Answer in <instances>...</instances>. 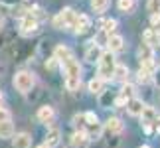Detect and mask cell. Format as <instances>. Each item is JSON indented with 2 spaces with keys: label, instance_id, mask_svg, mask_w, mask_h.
<instances>
[{
  "label": "cell",
  "instance_id": "cell-1",
  "mask_svg": "<svg viewBox=\"0 0 160 148\" xmlns=\"http://www.w3.org/2000/svg\"><path fill=\"white\" fill-rule=\"evenodd\" d=\"M63 73H65V87L69 91H77L81 85V65L75 57L63 61Z\"/></svg>",
  "mask_w": 160,
  "mask_h": 148
},
{
  "label": "cell",
  "instance_id": "cell-2",
  "mask_svg": "<svg viewBox=\"0 0 160 148\" xmlns=\"http://www.w3.org/2000/svg\"><path fill=\"white\" fill-rule=\"evenodd\" d=\"M97 63H99V79H103V81H109V79H113V71H115V67H117L115 53L103 52L101 59L97 61Z\"/></svg>",
  "mask_w": 160,
  "mask_h": 148
},
{
  "label": "cell",
  "instance_id": "cell-3",
  "mask_svg": "<svg viewBox=\"0 0 160 148\" xmlns=\"http://www.w3.org/2000/svg\"><path fill=\"white\" fill-rule=\"evenodd\" d=\"M34 83H36V79H34V75L30 71H18L14 75V87H16V91H20V93L32 91Z\"/></svg>",
  "mask_w": 160,
  "mask_h": 148
},
{
  "label": "cell",
  "instance_id": "cell-4",
  "mask_svg": "<svg viewBox=\"0 0 160 148\" xmlns=\"http://www.w3.org/2000/svg\"><path fill=\"white\" fill-rule=\"evenodd\" d=\"M75 12H73L71 8H63L59 12L58 16L53 18V26L58 28V30H63V28H71L73 26V22H75Z\"/></svg>",
  "mask_w": 160,
  "mask_h": 148
},
{
  "label": "cell",
  "instance_id": "cell-5",
  "mask_svg": "<svg viewBox=\"0 0 160 148\" xmlns=\"http://www.w3.org/2000/svg\"><path fill=\"white\" fill-rule=\"evenodd\" d=\"M142 126H144V131L146 132H152V126H156L158 125V113L152 107H144L142 111Z\"/></svg>",
  "mask_w": 160,
  "mask_h": 148
},
{
  "label": "cell",
  "instance_id": "cell-6",
  "mask_svg": "<svg viewBox=\"0 0 160 148\" xmlns=\"http://www.w3.org/2000/svg\"><path fill=\"white\" fill-rule=\"evenodd\" d=\"M20 28H22V34H36L38 32V20L28 12V14H24V18H22Z\"/></svg>",
  "mask_w": 160,
  "mask_h": 148
},
{
  "label": "cell",
  "instance_id": "cell-7",
  "mask_svg": "<svg viewBox=\"0 0 160 148\" xmlns=\"http://www.w3.org/2000/svg\"><path fill=\"white\" fill-rule=\"evenodd\" d=\"M89 28H91V20H89V16H85V14H77V16H75V22H73V26H71L73 32H75V34H85Z\"/></svg>",
  "mask_w": 160,
  "mask_h": 148
},
{
  "label": "cell",
  "instance_id": "cell-8",
  "mask_svg": "<svg viewBox=\"0 0 160 148\" xmlns=\"http://www.w3.org/2000/svg\"><path fill=\"white\" fill-rule=\"evenodd\" d=\"M12 146L14 148H30L32 146V136L28 132H18L16 136H12Z\"/></svg>",
  "mask_w": 160,
  "mask_h": 148
},
{
  "label": "cell",
  "instance_id": "cell-9",
  "mask_svg": "<svg viewBox=\"0 0 160 148\" xmlns=\"http://www.w3.org/2000/svg\"><path fill=\"white\" fill-rule=\"evenodd\" d=\"M146 105L140 101V99H131V101H127V111H128V115H132V116H140L142 115V111H144Z\"/></svg>",
  "mask_w": 160,
  "mask_h": 148
},
{
  "label": "cell",
  "instance_id": "cell-10",
  "mask_svg": "<svg viewBox=\"0 0 160 148\" xmlns=\"http://www.w3.org/2000/svg\"><path fill=\"white\" fill-rule=\"evenodd\" d=\"M142 40H144V44L146 46H150L152 49H156V47H160V34L156 32V30H146V32L142 34Z\"/></svg>",
  "mask_w": 160,
  "mask_h": 148
},
{
  "label": "cell",
  "instance_id": "cell-11",
  "mask_svg": "<svg viewBox=\"0 0 160 148\" xmlns=\"http://www.w3.org/2000/svg\"><path fill=\"white\" fill-rule=\"evenodd\" d=\"M107 52H111V53H117V52H121L122 47H125V40H122V36H119V34H111V38H109V42H107Z\"/></svg>",
  "mask_w": 160,
  "mask_h": 148
},
{
  "label": "cell",
  "instance_id": "cell-12",
  "mask_svg": "<svg viewBox=\"0 0 160 148\" xmlns=\"http://www.w3.org/2000/svg\"><path fill=\"white\" fill-rule=\"evenodd\" d=\"M89 136H87V132L85 131H75L73 132V136H71V146H75V148H85L89 144Z\"/></svg>",
  "mask_w": 160,
  "mask_h": 148
},
{
  "label": "cell",
  "instance_id": "cell-13",
  "mask_svg": "<svg viewBox=\"0 0 160 148\" xmlns=\"http://www.w3.org/2000/svg\"><path fill=\"white\" fill-rule=\"evenodd\" d=\"M131 99H134V87L132 85H125V87L121 89L119 97H117V107H121V105H125L127 101H131Z\"/></svg>",
  "mask_w": 160,
  "mask_h": 148
},
{
  "label": "cell",
  "instance_id": "cell-14",
  "mask_svg": "<svg viewBox=\"0 0 160 148\" xmlns=\"http://www.w3.org/2000/svg\"><path fill=\"white\" fill-rule=\"evenodd\" d=\"M105 131H107L109 134H121V132H122V122H121V119L111 116V119L105 122Z\"/></svg>",
  "mask_w": 160,
  "mask_h": 148
},
{
  "label": "cell",
  "instance_id": "cell-15",
  "mask_svg": "<svg viewBox=\"0 0 160 148\" xmlns=\"http://www.w3.org/2000/svg\"><path fill=\"white\" fill-rule=\"evenodd\" d=\"M59 140H61V131H59V128H52V131L48 132L44 144H46L48 148H55V146L59 144Z\"/></svg>",
  "mask_w": 160,
  "mask_h": 148
},
{
  "label": "cell",
  "instance_id": "cell-16",
  "mask_svg": "<svg viewBox=\"0 0 160 148\" xmlns=\"http://www.w3.org/2000/svg\"><path fill=\"white\" fill-rule=\"evenodd\" d=\"M53 55H55V59H58V61H61V63L73 57L71 49H69V47H65V46H55V49H53Z\"/></svg>",
  "mask_w": 160,
  "mask_h": 148
},
{
  "label": "cell",
  "instance_id": "cell-17",
  "mask_svg": "<svg viewBox=\"0 0 160 148\" xmlns=\"http://www.w3.org/2000/svg\"><path fill=\"white\" fill-rule=\"evenodd\" d=\"M53 116H55L53 107H50V105H46V107H40V111H38V119H40L42 122H52Z\"/></svg>",
  "mask_w": 160,
  "mask_h": 148
},
{
  "label": "cell",
  "instance_id": "cell-18",
  "mask_svg": "<svg viewBox=\"0 0 160 148\" xmlns=\"http://www.w3.org/2000/svg\"><path fill=\"white\" fill-rule=\"evenodd\" d=\"M101 55H103V49L99 47V46H91L87 52H85V59L89 61V63H95V61H99L101 59Z\"/></svg>",
  "mask_w": 160,
  "mask_h": 148
},
{
  "label": "cell",
  "instance_id": "cell-19",
  "mask_svg": "<svg viewBox=\"0 0 160 148\" xmlns=\"http://www.w3.org/2000/svg\"><path fill=\"white\" fill-rule=\"evenodd\" d=\"M127 77H128V67L117 63L115 71H113V79L115 81H121V83H127Z\"/></svg>",
  "mask_w": 160,
  "mask_h": 148
},
{
  "label": "cell",
  "instance_id": "cell-20",
  "mask_svg": "<svg viewBox=\"0 0 160 148\" xmlns=\"http://www.w3.org/2000/svg\"><path fill=\"white\" fill-rule=\"evenodd\" d=\"M87 87H89V91H91V93H95V95H101V93H103V87H105V81H103V79H99V77H93V79L89 81V85H87Z\"/></svg>",
  "mask_w": 160,
  "mask_h": 148
},
{
  "label": "cell",
  "instance_id": "cell-21",
  "mask_svg": "<svg viewBox=\"0 0 160 148\" xmlns=\"http://www.w3.org/2000/svg\"><path fill=\"white\" fill-rule=\"evenodd\" d=\"M14 136V125L12 122H0V138H12Z\"/></svg>",
  "mask_w": 160,
  "mask_h": 148
},
{
  "label": "cell",
  "instance_id": "cell-22",
  "mask_svg": "<svg viewBox=\"0 0 160 148\" xmlns=\"http://www.w3.org/2000/svg\"><path fill=\"white\" fill-rule=\"evenodd\" d=\"M109 6V0H91V8H93L97 14H103Z\"/></svg>",
  "mask_w": 160,
  "mask_h": 148
},
{
  "label": "cell",
  "instance_id": "cell-23",
  "mask_svg": "<svg viewBox=\"0 0 160 148\" xmlns=\"http://www.w3.org/2000/svg\"><path fill=\"white\" fill-rule=\"evenodd\" d=\"M109 38H111V36H109L107 32H103V30H101V32L95 36V42H93V44H95V46H99V47H103V46H107Z\"/></svg>",
  "mask_w": 160,
  "mask_h": 148
},
{
  "label": "cell",
  "instance_id": "cell-24",
  "mask_svg": "<svg viewBox=\"0 0 160 148\" xmlns=\"http://www.w3.org/2000/svg\"><path fill=\"white\" fill-rule=\"evenodd\" d=\"M137 77H138V81H140V83H150V81H152V73H150V71H146L144 67H140V69H138Z\"/></svg>",
  "mask_w": 160,
  "mask_h": 148
},
{
  "label": "cell",
  "instance_id": "cell-25",
  "mask_svg": "<svg viewBox=\"0 0 160 148\" xmlns=\"http://www.w3.org/2000/svg\"><path fill=\"white\" fill-rule=\"evenodd\" d=\"M146 10L150 12V16L160 14V0H148V2H146Z\"/></svg>",
  "mask_w": 160,
  "mask_h": 148
},
{
  "label": "cell",
  "instance_id": "cell-26",
  "mask_svg": "<svg viewBox=\"0 0 160 148\" xmlns=\"http://www.w3.org/2000/svg\"><path fill=\"white\" fill-rule=\"evenodd\" d=\"M119 10H122V12H131L132 8H134V0H119Z\"/></svg>",
  "mask_w": 160,
  "mask_h": 148
},
{
  "label": "cell",
  "instance_id": "cell-27",
  "mask_svg": "<svg viewBox=\"0 0 160 148\" xmlns=\"http://www.w3.org/2000/svg\"><path fill=\"white\" fill-rule=\"evenodd\" d=\"M115 28H117V20H115V18H111V20H105V22H103V28H101V30L111 36V32H113Z\"/></svg>",
  "mask_w": 160,
  "mask_h": 148
},
{
  "label": "cell",
  "instance_id": "cell-28",
  "mask_svg": "<svg viewBox=\"0 0 160 148\" xmlns=\"http://www.w3.org/2000/svg\"><path fill=\"white\" fill-rule=\"evenodd\" d=\"M0 122H12V113L4 107H0Z\"/></svg>",
  "mask_w": 160,
  "mask_h": 148
},
{
  "label": "cell",
  "instance_id": "cell-29",
  "mask_svg": "<svg viewBox=\"0 0 160 148\" xmlns=\"http://www.w3.org/2000/svg\"><path fill=\"white\" fill-rule=\"evenodd\" d=\"M150 20H152V24H158V22H160V14H152Z\"/></svg>",
  "mask_w": 160,
  "mask_h": 148
},
{
  "label": "cell",
  "instance_id": "cell-30",
  "mask_svg": "<svg viewBox=\"0 0 160 148\" xmlns=\"http://www.w3.org/2000/svg\"><path fill=\"white\" fill-rule=\"evenodd\" d=\"M2 26H4V20H2V18H0V30H2Z\"/></svg>",
  "mask_w": 160,
  "mask_h": 148
},
{
  "label": "cell",
  "instance_id": "cell-31",
  "mask_svg": "<svg viewBox=\"0 0 160 148\" xmlns=\"http://www.w3.org/2000/svg\"><path fill=\"white\" fill-rule=\"evenodd\" d=\"M36 148H48V146L46 144H40V146H36Z\"/></svg>",
  "mask_w": 160,
  "mask_h": 148
},
{
  "label": "cell",
  "instance_id": "cell-32",
  "mask_svg": "<svg viewBox=\"0 0 160 148\" xmlns=\"http://www.w3.org/2000/svg\"><path fill=\"white\" fill-rule=\"evenodd\" d=\"M2 97H4V95H2V91H0V101H2Z\"/></svg>",
  "mask_w": 160,
  "mask_h": 148
},
{
  "label": "cell",
  "instance_id": "cell-33",
  "mask_svg": "<svg viewBox=\"0 0 160 148\" xmlns=\"http://www.w3.org/2000/svg\"><path fill=\"white\" fill-rule=\"evenodd\" d=\"M140 148H150V146H146V144H144V146H140Z\"/></svg>",
  "mask_w": 160,
  "mask_h": 148
}]
</instances>
